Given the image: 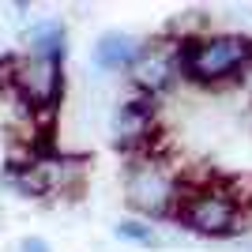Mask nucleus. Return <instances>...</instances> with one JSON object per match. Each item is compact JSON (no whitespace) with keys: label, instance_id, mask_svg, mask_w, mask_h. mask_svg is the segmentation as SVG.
<instances>
[{"label":"nucleus","instance_id":"obj_11","mask_svg":"<svg viewBox=\"0 0 252 252\" xmlns=\"http://www.w3.org/2000/svg\"><path fill=\"white\" fill-rule=\"evenodd\" d=\"M222 196H226L233 207H252V177H233V181H226Z\"/></svg>","mask_w":252,"mask_h":252},{"label":"nucleus","instance_id":"obj_6","mask_svg":"<svg viewBox=\"0 0 252 252\" xmlns=\"http://www.w3.org/2000/svg\"><path fill=\"white\" fill-rule=\"evenodd\" d=\"M75 158H57V155H42V158H31L27 166L15 173V185L31 196H53V192H64L75 185Z\"/></svg>","mask_w":252,"mask_h":252},{"label":"nucleus","instance_id":"obj_9","mask_svg":"<svg viewBox=\"0 0 252 252\" xmlns=\"http://www.w3.org/2000/svg\"><path fill=\"white\" fill-rule=\"evenodd\" d=\"M31 53L34 57H49V61H64V27L61 23H42L31 31Z\"/></svg>","mask_w":252,"mask_h":252},{"label":"nucleus","instance_id":"obj_1","mask_svg":"<svg viewBox=\"0 0 252 252\" xmlns=\"http://www.w3.org/2000/svg\"><path fill=\"white\" fill-rule=\"evenodd\" d=\"M252 64V38L245 34H203L181 38V72L196 83H222Z\"/></svg>","mask_w":252,"mask_h":252},{"label":"nucleus","instance_id":"obj_3","mask_svg":"<svg viewBox=\"0 0 252 252\" xmlns=\"http://www.w3.org/2000/svg\"><path fill=\"white\" fill-rule=\"evenodd\" d=\"M177 196H181L177 177H173L158 158L132 166L128 185H125V200H128L132 211H143V215L158 219V215H169V211L177 207Z\"/></svg>","mask_w":252,"mask_h":252},{"label":"nucleus","instance_id":"obj_12","mask_svg":"<svg viewBox=\"0 0 252 252\" xmlns=\"http://www.w3.org/2000/svg\"><path fill=\"white\" fill-rule=\"evenodd\" d=\"M19 252H49V245L42 237H23L19 241Z\"/></svg>","mask_w":252,"mask_h":252},{"label":"nucleus","instance_id":"obj_8","mask_svg":"<svg viewBox=\"0 0 252 252\" xmlns=\"http://www.w3.org/2000/svg\"><path fill=\"white\" fill-rule=\"evenodd\" d=\"M139 49H143L139 38L121 34V31H109V34H102L98 45H94V64L105 68V72H121V68H132V64H136Z\"/></svg>","mask_w":252,"mask_h":252},{"label":"nucleus","instance_id":"obj_13","mask_svg":"<svg viewBox=\"0 0 252 252\" xmlns=\"http://www.w3.org/2000/svg\"><path fill=\"white\" fill-rule=\"evenodd\" d=\"M245 72H249V75H245V83H249V91H252V64L245 68Z\"/></svg>","mask_w":252,"mask_h":252},{"label":"nucleus","instance_id":"obj_10","mask_svg":"<svg viewBox=\"0 0 252 252\" xmlns=\"http://www.w3.org/2000/svg\"><path fill=\"white\" fill-rule=\"evenodd\" d=\"M117 237H125V241H132V245H158V233L151 230L147 222H136V219L117 222Z\"/></svg>","mask_w":252,"mask_h":252},{"label":"nucleus","instance_id":"obj_7","mask_svg":"<svg viewBox=\"0 0 252 252\" xmlns=\"http://www.w3.org/2000/svg\"><path fill=\"white\" fill-rule=\"evenodd\" d=\"M155 125H158V113H155V102L151 98H128L113 109V143L121 151H136V147H147L151 136H155Z\"/></svg>","mask_w":252,"mask_h":252},{"label":"nucleus","instance_id":"obj_2","mask_svg":"<svg viewBox=\"0 0 252 252\" xmlns=\"http://www.w3.org/2000/svg\"><path fill=\"white\" fill-rule=\"evenodd\" d=\"M173 215H177V222L185 230L203 233V237H230V233H237V207L215 189L181 192Z\"/></svg>","mask_w":252,"mask_h":252},{"label":"nucleus","instance_id":"obj_4","mask_svg":"<svg viewBox=\"0 0 252 252\" xmlns=\"http://www.w3.org/2000/svg\"><path fill=\"white\" fill-rule=\"evenodd\" d=\"M8 83L11 91L19 94L23 105L31 109H53L61 102L64 91V75H61V61H49V57H23V61L8 64Z\"/></svg>","mask_w":252,"mask_h":252},{"label":"nucleus","instance_id":"obj_5","mask_svg":"<svg viewBox=\"0 0 252 252\" xmlns=\"http://www.w3.org/2000/svg\"><path fill=\"white\" fill-rule=\"evenodd\" d=\"M128 72H132V83L139 87L143 98H155L162 91H169L173 79L181 75V42H173V38L147 42Z\"/></svg>","mask_w":252,"mask_h":252}]
</instances>
